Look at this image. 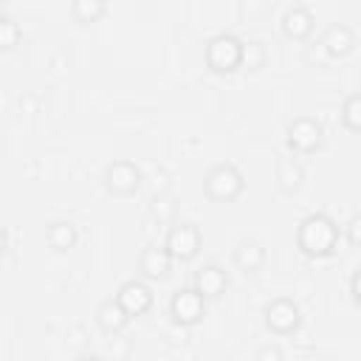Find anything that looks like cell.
<instances>
[{"label":"cell","instance_id":"ac0fdd59","mask_svg":"<svg viewBox=\"0 0 361 361\" xmlns=\"http://www.w3.org/2000/svg\"><path fill=\"white\" fill-rule=\"evenodd\" d=\"M341 121L347 130L353 133H361V93H353L344 99L341 104Z\"/></svg>","mask_w":361,"mask_h":361},{"label":"cell","instance_id":"9a60e30c","mask_svg":"<svg viewBox=\"0 0 361 361\" xmlns=\"http://www.w3.org/2000/svg\"><path fill=\"white\" fill-rule=\"evenodd\" d=\"M262 262H265V248H262L259 243L248 240V243H240V245H237V251H234V265H237L240 271L254 274V271L262 268Z\"/></svg>","mask_w":361,"mask_h":361},{"label":"cell","instance_id":"ba28073f","mask_svg":"<svg viewBox=\"0 0 361 361\" xmlns=\"http://www.w3.org/2000/svg\"><path fill=\"white\" fill-rule=\"evenodd\" d=\"M288 147L293 152H313L322 147V124L316 118H296L288 127Z\"/></svg>","mask_w":361,"mask_h":361},{"label":"cell","instance_id":"7402d4cb","mask_svg":"<svg viewBox=\"0 0 361 361\" xmlns=\"http://www.w3.org/2000/svg\"><path fill=\"white\" fill-rule=\"evenodd\" d=\"M347 243L361 248V214H355L350 223H347Z\"/></svg>","mask_w":361,"mask_h":361},{"label":"cell","instance_id":"5bb4252c","mask_svg":"<svg viewBox=\"0 0 361 361\" xmlns=\"http://www.w3.org/2000/svg\"><path fill=\"white\" fill-rule=\"evenodd\" d=\"M282 28H285L288 37L305 39V37L310 34V28H313V11H310L307 6H293V8H288L285 17H282Z\"/></svg>","mask_w":361,"mask_h":361},{"label":"cell","instance_id":"9c48e42d","mask_svg":"<svg viewBox=\"0 0 361 361\" xmlns=\"http://www.w3.org/2000/svg\"><path fill=\"white\" fill-rule=\"evenodd\" d=\"M265 324L274 333H290L299 327V307L290 299H274L265 307Z\"/></svg>","mask_w":361,"mask_h":361},{"label":"cell","instance_id":"44dd1931","mask_svg":"<svg viewBox=\"0 0 361 361\" xmlns=\"http://www.w3.org/2000/svg\"><path fill=\"white\" fill-rule=\"evenodd\" d=\"M17 37H20L17 23H14L11 17H0V45H3V48H11V45L17 42Z\"/></svg>","mask_w":361,"mask_h":361},{"label":"cell","instance_id":"8992f818","mask_svg":"<svg viewBox=\"0 0 361 361\" xmlns=\"http://www.w3.org/2000/svg\"><path fill=\"white\" fill-rule=\"evenodd\" d=\"M104 183H107V189H110L113 195L127 197V195L138 192V186H141V172H138V166L130 164V161H113V164L107 166V172H104Z\"/></svg>","mask_w":361,"mask_h":361},{"label":"cell","instance_id":"4fadbf2b","mask_svg":"<svg viewBox=\"0 0 361 361\" xmlns=\"http://www.w3.org/2000/svg\"><path fill=\"white\" fill-rule=\"evenodd\" d=\"M96 322H99V327H102L104 333H118V330H124L133 319L124 313V307H121V305L116 302V296H113V299H107V302L99 305Z\"/></svg>","mask_w":361,"mask_h":361},{"label":"cell","instance_id":"e0dca14e","mask_svg":"<svg viewBox=\"0 0 361 361\" xmlns=\"http://www.w3.org/2000/svg\"><path fill=\"white\" fill-rule=\"evenodd\" d=\"M302 178H305V172H302V166H299L293 158H285V161L279 164L276 180H279V186H282L285 192H293V189L302 183Z\"/></svg>","mask_w":361,"mask_h":361},{"label":"cell","instance_id":"6da1fadb","mask_svg":"<svg viewBox=\"0 0 361 361\" xmlns=\"http://www.w3.org/2000/svg\"><path fill=\"white\" fill-rule=\"evenodd\" d=\"M296 245L307 257H330L338 245V226L327 214H307L299 223L296 231Z\"/></svg>","mask_w":361,"mask_h":361},{"label":"cell","instance_id":"603a6c76","mask_svg":"<svg viewBox=\"0 0 361 361\" xmlns=\"http://www.w3.org/2000/svg\"><path fill=\"white\" fill-rule=\"evenodd\" d=\"M254 361H282V353H279L276 347H262Z\"/></svg>","mask_w":361,"mask_h":361},{"label":"cell","instance_id":"7a4b0ae2","mask_svg":"<svg viewBox=\"0 0 361 361\" xmlns=\"http://www.w3.org/2000/svg\"><path fill=\"white\" fill-rule=\"evenodd\" d=\"M203 189H206V195H209L212 200H217V203H231V200H237V197L243 195L245 178H243V172H240L234 164L223 161V164H214V166L206 172Z\"/></svg>","mask_w":361,"mask_h":361},{"label":"cell","instance_id":"277c9868","mask_svg":"<svg viewBox=\"0 0 361 361\" xmlns=\"http://www.w3.org/2000/svg\"><path fill=\"white\" fill-rule=\"evenodd\" d=\"M164 248H166V254L175 262H189L200 251V231H197V226H192V223H175L166 231Z\"/></svg>","mask_w":361,"mask_h":361},{"label":"cell","instance_id":"d4e9b609","mask_svg":"<svg viewBox=\"0 0 361 361\" xmlns=\"http://www.w3.org/2000/svg\"><path fill=\"white\" fill-rule=\"evenodd\" d=\"M76 361H102V358H99V355H79Z\"/></svg>","mask_w":361,"mask_h":361},{"label":"cell","instance_id":"cb8c5ba5","mask_svg":"<svg viewBox=\"0 0 361 361\" xmlns=\"http://www.w3.org/2000/svg\"><path fill=\"white\" fill-rule=\"evenodd\" d=\"M350 290H353V299L361 305V268L353 274V279H350Z\"/></svg>","mask_w":361,"mask_h":361},{"label":"cell","instance_id":"3957f363","mask_svg":"<svg viewBox=\"0 0 361 361\" xmlns=\"http://www.w3.org/2000/svg\"><path fill=\"white\" fill-rule=\"evenodd\" d=\"M206 62L217 73H231L243 65V39L231 34H217L206 42Z\"/></svg>","mask_w":361,"mask_h":361},{"label":"cell","instance_id":"52a82bcc","mask_svg":"<svg viewBox=\"0 0 361 361\" xmlns=\"http://www.w3.org/2000/svg\"><path fill=\"white\" fill-rule=\"evenodd\" d=\"M116 302L124 307V313H127L130 319H135V316H144V313L152 307V290H149V285H144L141 279H130V282H124V285L118 288Z\"/></svg>","mask_w":361,"mask_h":361},{"label":"cell","instance_id":"8fae6325","mask_svg":"<svg viewBox=\"0 0 361 361\" xmlns=\"http://www.w3.org/2000/svg\"><path fill=\"white\" fill-rule=\"evenodd\" d=\"M172 257L166 254V248L161 245H149V248H144L141 251V257H138V268H141V274L147 276V279H166L169 274H172Z\"/></svg>","mask_w":361,"mask_h":361},{"label":"cell","instance_id":"d6986e66","mask_svg":"<svg viewBox=\"0 0 361 361\" xmlns=\"http://www.w3.org/2000/svg\"><path fill=\"white\" fill-rule=\"evenodd\" d=\"M71 14L79 20V23H93V20H99L102 14H107V6L104 3H99V0H76L73 6H71Z\"/></svg>","mask_w":361,"mask_h":361},{"label":"cell","instance_id":"30bf717a","mask_svg":"<svg viewBox=\"0 0 361 361\" xmlns=\"http://www.w3.org/2000/svg\"><path fill=\"white\" fill-rule=\"evenodd\" d=\"M226 288H228V274L220 265H203V268H197V274H195V290L203 299H217V296L226 293Z\"/></svg>","mask_w":361,"mask_h":361},{"label":"cell","instance_id":"2e32d148","mask_svg":"<svg viewBox=\"0 0 361 361\" xmlns=\"http://www.w3.org/2000/svg\"><path fill=\"white\" fill-rule=\"evenodd\" d=\"M45 240H48V245H51L54 251H71V248L76 245L79 234H76V226H73V223L59 220V223H51V226H48Z\"/></svg>","mask_w":361,"mask_h":361},{"label":"cell","instance_id":"5b68a950","mask_svg":"<svg viewBox=\"0 0 361 361\" xmlns=\"http://www.w3.org/2000/svg\"><path fill=\"white\" fill-rule=\"evenodd\" d=\"M169 310H172V319H175L178 324L192 327V324L203 322V316H206V299H203L195 288H183V290H178V293L172 296Z\"/></svg>","mask_w":361,"mask_h":361},{"label":"cell","instance_id":"7c38bea8","mask_svg":"<svg viewBox=\"0 0 361 361\" xmlns=\"http://www.w3.org/2000/svg\"><path fill=\"white\" fill-rule=\"evenodd\" d=\"M322 45L330 56H347L355 48V34L344 23H333V25H327V31L322 37Z\"/></svg>","mask_w":361,"mask_h":361},{"label":"cell","instance_id":"ffe728a7","mask_svg":"<svg viewBox=\"0 0 361 361\" xmlns=\"http://www.w3.org/2000/svg\"><path fill=\"white\" fill-rule=\"evenodd\" d=\"M262 65H265V45H262V42H257V39L243 42V65H240V68L259 71Z\"/></svg>","mask_w":361,"mask_h":361}]
</instances>
